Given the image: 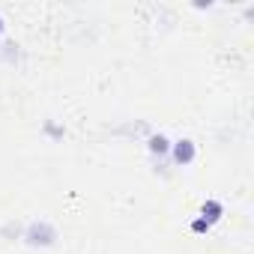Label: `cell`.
<instances>
[{
  "label": "cell",
  "instance_id": "cell-1",
  "mask_svg": "<svg viewBox=\"0 0 254 254\" xmlns=\"http://www.w3.org/2000/svg\"><path fill=\"white\" fill-rule=\"evenodd\" d=\"M21 239H24L30 248H51V245L60 239V233H57V227H54L51 221H45V218H36V221H30V224L24 227Z\"/></svg>",
  "mask_w": 254,
  "mask_h": 254
},
{
  "label": "cell",
  "instance_id": "cell-2",
  "mask_svg": "<svg viewBox=\"0 0 254 254\" xmlns=\"http://www.w3.org/2000/svg\"><path fill=\"white\" fill-rule=\"evenodd\" d=\"M194 159H197V144H194L191 138H180V141L171 144V162H174L177 168H186V165H191Z\"/></svg>",
  "mask_w": 254,
  "mask_h": 254
},
{
  "label": "cell",
  "instance_id": "cell-3",
  "mask_svg": "<svg viewBox=\"0 0 254 254\" xmlns=\"http://www.w3.org/2000/svg\"><path fill=\"white\" fill-rule=\"evenodd\" d=\"M171 138L165 135V132H150L147 135V150H150V156L156 159V162H162V159H168L171 156Z\"/></svg>",
  "mask_w": 254,
  "mask_h": 254
},
{
  "label": "cell",
  "instance_id": "cell-4",
  "mask_svg": "<svg viewBox=\"0 0 254 254\" xmlns=\"http://www.w3.org/2000/svg\"><path fill=\"white\" fill-rule=\"evenodd\" d=\"M221 215H224V203H221V200H215V197H206V200H203V206H200V218L212 227L215 221H221Z\"/></svg>",
  "mask_w": 254,
  "mask_h": 254
},
{
  "label": "cell",
  "instance_id": "cell-5",
  "mask_svg": "<svg viewBox=\"0 0 254 254\" xmlns=\"http://www.w3.org/2000/svg\"><path fill=\"white\" fill-rule=\"evenodd\" d=\"M42 132L51 138V141H63V135H66V129L63 126H57L54 120H45V126H42Z\"/></svg>",
  "mask_w": 254,
  "mask_h": 254
},
{
  "label": "cell",
  "instance_id": "cell-6",
  "mask_svg": "<svg viewBox=\"0 0 254 254\" xmlns=\"http://www.w3.org/2000/svg\"><path fill=\"white\" fill-rule=\"evenodd\" d=\"M0 51H3V57H6L9 63L21 60V51H18V45H15V42H3V45H0Z\"/></svg>",
  "mask_w": 254,
  "mask_h": 254
},
{
  "label": "cell",
  "instance_id": "cell-7",
  "mask_svg": "<svg viewBox=\"0 0 254 254\" xmlns=\"http://www.w3.org/2000/svg\"><path fill=\"white\" fill-rule=\"evenodd\" d=\"M24 233V227L18 224V221H9L6 227H3V236H21Z\"/></svg>",
  "mask_w": 254,
  "mask_h": 254
},
{
  "label": "cell",
  "instance_id": "cell-8",
  "mask_svg": "<svg viewBox=\"0 0 254 254\" xmlns=\"http://www.w3.org/2000/svg\"><path fill=\"white\" fill-rule=\"evenodd\" d=\"M209 230H212V227H209L203 218H194V221H191V233H209Z\"/></svg>",
  "mask_w": 254,
  "mask_h": 254
},
{
  "label": "cell",
  "instance_id": "cell-9",
  "mask_svg": "<svg viewBox=\"0 0 254 254\" xmlns=\"http://www.w3.org/2000/svg\"><path fill=\"white\" fill-rule=\"evenodd\" d=\"M3 30H6V21H3V15H0V36H3Z\"/></svg>",
  "mask_w": 254,
  "mask_h": 254
}]
</instances>
